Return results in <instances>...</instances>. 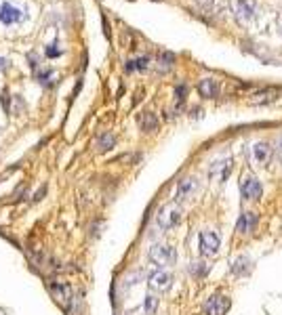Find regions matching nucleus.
<instances>
[{
    "mask_svg": "<svg viewBox=\"0 0 282 315\" xmlns=\"http://www.w3.org/2000/svg\"><path fill=\"white\" fill-rule=\"evenodd\" d=\"M179 220H181V208H179L175 202L164 204V206L158 210V217H156V223H158V227L162 231L173 229L175 225H179Z\"/></svg>",
    "mask_w": 282,
    "mask_h": 315,
    "instance_id": "f257e3e1",
    "label": "nucleus"
},
{
    "mask_svg": "<svg viewBox=\"0 0 282 315\" xmlns=\"http://www.w3.org/2000/svg\"><path fill=\"white\" fill-rule=\"evenodd\" d=\"M150 261L158 267H167V265H173L177 261V252L173 246H167V244H154L147 252Z\"/></svg>",
    "mask_w": 282,
    "mask_h": 315,
    "instance_id": "f03ea898",
    "label": "nucleus"
},
{
    "mask_svg": "<svg viewBox=\"0 0 282 315\" xmlns=\"http://www.w3.org/2000/svg\"><path fill=\"white\" fill-rule=\"evenodd\" d=\"M46 288H49L51 296L55 298V303L61 305L64 309H70V305H72V288H70V284L59 280H49Z\"/></svg>",
    "mask_w": 282,
    "mask_h": 315,
    "instance_id": "7ed1b4c3",
    "label": "nucleus"
},
{
    "mask_svg": "<svg viewBox=\"0 0 282 315\" xmlns=\"http://www.w3.org/2000/svg\"><path fill=\"white\" fill-rule=\"evenodd\" d=\"M219 246H221V240H219V233L217 231H211V229L200 231V235H198V248H200V254L202 256H215L217 252H219Z\"/></svg>",
    "mask_w": 282,
    "mask_h": 315,
    "instance_id": "20e7f679",
    "label": "nucleus"
},
{
    "mask_svg": "<svg viewBox=\"0 0 282 315\" xmlns=\"http://www.w3.org/2000/svg\"><path fill=\"white\" fill-rule=\"evenodd\" d=\"M230 298L225 294H211L207 298L205 307H202V311H205V315H225L230 309Z\"/></svg>",
    "mask_w": 282,
    "mask_h": 315,
    "instance_id": "39448f33",
    "label": "nucleus"
},
{
    "mask_svg": "<svg viewBox=\"0 0 282 315\" xmlns=\"http://www.w3.org/2000/svg\"><path fill=\"white\" fill-rule=\"evenodd\" d=\"M26 19V9L13 4V2H2L0 4V23L4 26H13V23H19Z\"/></svg>",
    "mask_w": 282,
    "mask_h": 315,
    "instance_id": "423d86ee",
    "label": "nucleus"
},
{
    "mask_svg": "<svg viewBox=\"0 0 282 315\" xmlns=\"http://www.w3.org/2000/svg\"><path fill=\"white\" fill-rule=\"evenodd\" d=\"M173 284V275H171L167 269H154L150 275H147V286L156 292H164V290L171 288Z\"/></svg>",
    "mask_w": 282,
    "mask_h": 315,
    "instance_id": "0eeeda50",
    "label": "nucleus"
},
{
    "mask_svg": "<svg viewBox=\"0 0 282 315\" xmlns=\"http://www.w3.org/2000/svg\"><path fill=\"white\" fill-rule=\"evenodd\" d=\"M261 191H263V187H261V183L253 175H242V179H240L242 200H257L261 195Z\"/></svg>",
    "mask_w": 282,
    "mask_h": 315,
    "instance_id": "6e6552de",
    "label": "nucleus"
},
{
    "mask_svg": "<svg viewBox=\"0 0 282 315\" xmlns=\"http://www.w3.org/2000/svg\"><path fill=\"white\" fill-rule=\"evenodd\" d=\"M198 187H200L198 179H194V177H185V179H181V181L177 183V189H175V200H177V202L190 200L192 195L198 191Z\"/></svg>",
    "mask_w": 282,
    "mask_h": 315,
    "instance_id": "1a4fd4ad",
    "label": "nucleus"
},
{
    "mask_svg": "<svg viewBox=\"0 0 282 315\" xmlns=\"http://www.w3.org/2000/svg\"><path fill=\"white\" fill-rule=\"evenodd\" d=\"M272 158V145L268 141H257V143L250 147V160L257 166H263V164H268Z\"/></svg>",
    "mask_w": 282,
    "mask_h": 315,
    "instance_id": "9d476101",
    "label": "nucleus"
},
{
    "mask_svg": "<svg viewBox=\"0 0 282 315\" xmlns=\"http://www.w3.org/2000/svg\"><path fill=\"white\" fill-rule=\"evenodd\" d=\"M230 172H232V160H230V158H219V160H215L213 164H211L209 177L211 179H217L219 183H223V181L230 177Z\"/></svg>",
    "mask_w": 282,
    "mask_h": 315,
    "instance_id": "9b49d317",
    "label": "nucleus"
},
{
    "mask_svg": "<svg viewBox=\"0 0 282 315\" xmlns=\"http://www.w3.org/2000/svg\"><path fill=\"white\" fill-rule=\"evenodd\" d=\"M255 229H257V215L255 212H242L236 223V231L240 235H247V233H253Z\"/></svg>",
    "mask_w": 282,
    "mask_h": 315,
    "instance_id": "f8f14e48",
    "label": "nucleus"
},
{
    "mask_svg": "<svg viewBox=\"0 0 282 315\" xmlns=\"http://www.w3.org/2000/svg\"><path fill=\"white\" fill-rule=\"evenodd\" d=\"M198 93L205 99H213L219 94V82L215 78H205V80H200V84H198Z\"/></svg>",
    "mask_w": 282,
    "mask_h": 315,
    "instance_id": "ddd939ff",
    "label": "nucleus"
},
{
    "mask_svg": "<svg viewBox=\"0 0 282 315\" xmlns=\"http://www.w3.org/2000/svg\"><path fill=\"white\" fill-rule=\"evenodd\" d=\"M255 17V0H238V19L247 23Z\"/></svg>",
    "mask_w": 282,
    "mask_h": 315,
    "instance_id": "4468645a",
    "label": "nucleus"
},
{
    "mask_svg": "<svg viewBox=\"0 0 282 315\" xmlns=\"http://www.w3.org/2000/svg\"><path fill=\"white\" fill-rule=\"evenodd\" d=\"M230 271H232V275H247L248 271H250V258L247 256V254H240L236 261H234V265L230 267Z\"/></svg>",
    "mask_w": 282,
    "mask_h": 315,
    "instance_id": "2eb2a0df",
    "label": "nucleus"
},
{
    "mask_svg": "<svg viewBox=\"0 0 282 315\" xmlns=\"http://www.w3.org/2000/svg\"><path fill=\"white\" fill-rule=\"evenodd\" d=\"M116 145V137L112 132H104V135H99L97 139V149L99 152H107V149H112Z\"/></svg>",
    "mask_w": 282,
    "mask_h": 315,
    "instance_id": "dca6fc26",
    "label": "nucleus"
},
{
    "mask_svg": "<svg viewBox=\"0 0 282 315\" xmlns=\"http://www.w3.org/2000/svg\"><path fill=\"white\" fill-rule=\"evenodd\" d=\"M139 124H141V128L143 130H156V126H158V118H156L152 112H147V114H143L139 118Z\"/></svg>",
    "mask_w": 282,
    "mask_h": 315,
    "instance_id": "f3484780",
    "label": "nucleus"
},
{
    "mask_svg": "<svg viewBox=\"0 0 282 315\" xmlns=\"http://www.w3.org/2000/svg\"><path fill=\"white\" fill-rule=\"evenodd\" d=\"M147 61H150V57L131 59V61H127V65H124V69H127V72H135V69H145V67H147Z\"/></svg>",
    "mask_w": 282,
    "mask_h": 315,
    "instance_id": "a211bd4d",
    "label": "nucleus"
},
{
    "mask_svg": "<svg viewBox=\"0 0 282 315\" xmlns=\"http://www.w3.org/2000/svg\"><path fill=\"white\" fill-rule=\"evenodd\" d=\"M190 273L194 275V278H205V275L209 273V265L202 263V261H196L190 265Z\"/></svg>",
    "mask_w": 282,
    "mask_h": 315,
    "instance_id": "6ab92c4d",
    "label": "nucleus"
},
{
    "mask_svg": "<svg viewBox=\"0 0 282 315\" xmlns=\"http://www.w3.org/2000/svg\"><path fill=\"white\" fill-rule=\"evenodd\" d=\"M276 94H278V91H274V89H265V91H261V93H257L255 97L257 99H253V103H268V101H274L276 99Z\"/></svg>",
    "mask_w": 282,
    "mask_h": 315,
    "instance_id": "aec40b11",
    "label": "nucleus"
},
{
    "mask_svg": "<svg viewBox=\"0 0 282 315\" xmlns=\"http://www.w3.org/2000/svg\"><path fill=\"white\" fill-rule=\"evenodd\" d=\"M143 309H145V315H154L156 309H158V298L154 294H147L145 301H143Z\"/></svg>",
    "mask_w": 282,
    "mask_h": 315,
    "instance_id": "412c9836",
    "label": "nucleus"
},
{
    "mask_svg": "<svg viewBox=\"0 0 282 315\" xmlns=\"http://www.w3.org/2000/svg\"><path fill=\"white\" fill-rule=\"evenodd\" d=\"M38 82L40 84H44V86H49L51 82H53V78H55V74L51 72V69H40V72H38Z\"/></svg>",
    "mask_w": 282,
    "mask_h": 315,
    "instance_id": "4be33fe9",
    "label": "nucleus"
},
{
    "mask_svg": "<svg viewBox=\"0 0 282 315\" xmlns=\"http://www.w3.org/2000/svg\"><path fill=\"white\" fill-rule=\"evenodd\" d=\"M46 57H49V59H55V57H59V55H61V49H59V42L57 40H55L53 44H49V46H46Z\"/></svg>",
    "mask_w": 282,
    "mask_h": 315,
    "instance_id": "5701e85b",
    "label": "nucleus"
},
{
    "mask_svg": "<svg viewBox=\"0 0 282 315\" xmlns=\"http://www.w3.org/2000/svg\"><path fill=\"white\" fill-rule=\"evenodd\" d=\"M173 61H175V55H173V53H164V55H160V65L164 63V69L173 65Z\"/></svg>",
    "mask_w": 282,
    "mask_h": 315,
    "instance_id": "b1692460",
    "label": "nucleus"
},
{
    "mask_svg": "<svg viewBox=\"0 0 282 315\" xmlns=\"http://www.w3.org/2000/svg\"><path fill=\"white\" fill-rule=\"evenodd\" d=\"M185 93H187L185 84H181V86H177V89H175V94H177V99H179V101H183V99H185Z\"/></svg>",
    "mask_w": 282,
    "mask_h": 315,
    "instance_id": "393cba45",
    "label": "nucleus"
},
{
    "mask_svg": "<svg viewBox=\"0 0 282 315\" xmlns=\"http://www.w3.org/2000/svg\"><path fill=\"white\" fill-rule=\"evenodd\" d=\"M46 193V187H42V189H38L36 191V195H34V202H38V200H42V195Z\"/></svg>",
    "mask_w": 282,
    "mask_h": 315,
    "instance_id": "a878e982",
    "label": "nucleus"
},
{
    "mask_svg": "<svg viewBox=\"0 0 282 315\" xmlns=\"http://www.w3.org/2000/svg\"><path fill=\"white\" fill-rule=\"evenodd\" d=\"M278 160L282 162V137H280V141H278Z\"/></svg>",
    "mask_w": 282,
    "mask_h": 315,
    "instance_id": "bb28decb",
    "label": "nucleus"
},
{
    "mask_svg": "<svg viewBox=\"0 0 282 315\" xmlns=\"http://www.w3.org/2000/svg\"><path fill=\"white\" fill-rule=\"evenodd\" d=\"M6 63H9V61H6L4 57H0V69H2V67H6Z\"/></svg>",
    "mask_w": 282,
    "mask_h": 315,
    "instance_id": "cd10ccee",
    "label": "nucleus"
},
{
    "mask_svg": "<svg viewBox=\"0 0 282 315\" xmlns=\"http://www.w3.org/2000/svg\"><path fill=\"white\" fill-rule=\"evenodd\" d=\"M202 2H207V4H211V2H213V0H202Z\"/></svg>",
    "mask_w": 282,
    "mask_h": 315,
    "instance_id": "c85d7f7f",
    "label": "nucleus"
}]
</instances>
